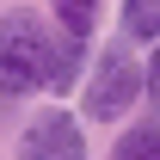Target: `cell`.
<instances>
[{"label":"cell","instance_id":"obj_7","mask_svg":"<svg viewBox=\"0 0 160 160\" xmlns=\"http://www.w3.org/2000/svg\"><path fill=\"white\" fill-rule=\"evenodd\" d=\"M142 92H148V111H154V129H160V37L148 43V62H142Z\"/></svg>","mask_w":160,"mask_h":160},{"label":"cell","instance_id":"obj_3","mask_svg":"<svg viewBox=\"0 0 160 160\" xmlns=\"http://www.w3.org/2000/svg\"><path fill=\"white\" fill-rule=\"evenodd\" d=\"M12 160H86V129H80V117L62 111V105H43L37 117L19 129Z\"/></svg>","mask_w":160,"mask_h":160},{"label":"cell","instance_id":"obj_5","mask_svg":"<svg viewBox=\"0 0 160 160\" xmlns=\"http://www.w3.org/2000/svg\"><path fill=\"white\" fill-rule=\"evenodd\" d=\"M117 25H123V43H154L160 37V0H123Z\"/></svg>","mask_w":160,"mask_h":160},{"label":"cell","instance_id":"obj_6","mask_svg":"<svg viewBox=\"0 0 160 160\" xmlns=\"http://www.w3.org/2000/svg\"><path fill=\"white\" fill-rule=\"evenodd\" d=\"M111 160H160V129L154 123H136V129H123Z\"/></svg>","mask_w":160,"mask_h":160},{"label":"cell","instance_id":"obj_2","mask_svg":"<svg viewBox=\"0 0 160 160\" xmlns=\"http://www.w3.org/2000/svg\"><path fill=\"white\" fill-rule=\"evenodd\" d=\"M142 99V62H136V43H105L92 68L80 74V117L92 123H117L129 117V105Z\"/></svg>","mask_w":160,"mask_h":160},{"label":"cell","instance_id":"obj_1","mask_svg":"<svg viewBox=\"0 0 160 160\" xmlns=\"http://www.w3.org/2000/svg\"><path fill=\"white\" fill-rule=\"evenodd\" d=\"M80 68H86V43L49 31L43 12H31V6L0 12V92L6 99L62 92L80 80Z\"/></svg>","mask_w":160,"mask_h":160},{"label":"cell","instance_id":"obj_4","mask_svg":"<svg viewBox=\"0 0 160 160\" xmlns=\"http://www.w3.org/2000/svg\"><path fill=\"white\" fill-rule=\"evenodd\" d=\"M49 19H56L62 37L92 43V31H99V19H105V0H49Z\"/></svg>","mask_w":160,"mask_h":160}]
</instances>
